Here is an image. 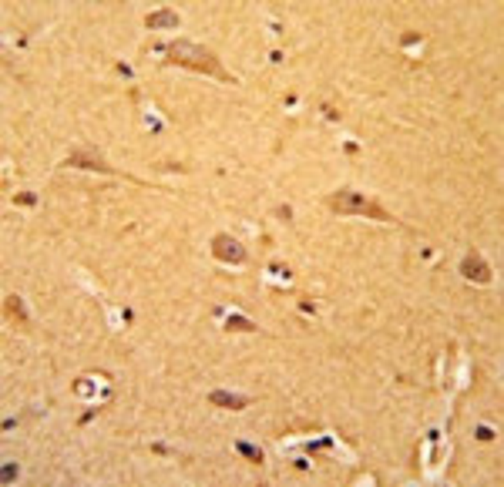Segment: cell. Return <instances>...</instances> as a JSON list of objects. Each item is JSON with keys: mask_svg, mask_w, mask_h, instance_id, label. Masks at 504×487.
Returning <instances> with one entry per match:
<instances>
[{"mask_svg": "<svg viewBox=\"0 0 504 487\" xmlns=\"http://www.w3.org/2000/svg\"><path fill=\"white\" fill-rule=\"evenodd\" d=\"M168 61L182 67H192L198 74H216L222 81H232V74L219 64V57L202 44H192V41H172L168 44Z\"/></svg>", "mask_w": 504, "mask_h": 487, "instance_id": "cell-1", "label": "cell"}, {"mask_svg": "<svg viewBox=\"0 0 504 487\" xmlns=\"http://www.w3.org/2000/svg\"><path fill=\"white\" fill-rule=\"evenodd\" d=\"M329 209L333 212H340V215H367V219H376V222H390L394 215L390 212H383L376 202L363 199L360 192H336L333 199H329Z\"/></svg>", "mask_w": 504, "mask_h": 487, "instance_id": "cell-2", "label": "cell"}, {"mask_svg": "<svg viewBox=\"0 0 504 487\" xmlns=\"http://www.w3.org/2000/svg\"><path fill=\"white\" fill-rule=\"evenodd\" d=\"M212 252H216L219 263H229V266H236V263L245 259V245H239L232 236H216L212 239Z\"/></svg>", "mask_w": 504, "mask_h": 487, "instance_id": "cell-3", "label": "cell"}, {"mask_svg": "<svg viewBox=\"0 0 504 487\" xmlns=\"http://www.w3.org/2000/svg\"><path fill=\"white\" fill-rule=\"evenodd\" d=\"M64 165H71V168H94V172H108V175H111V165H105V161L94 155V152H88V148H78V152H71Z\"/></svg>", "mask_w": 504, "mask_h": 487, "instance_id": "cell-4", "label": "cell"}, {"mask_svg": "<svg viewBox=\"0 0 504 487\" xmlns=\"http://www.w3.org/2000/svg\"><path fill=\"white\" fill-rule=\"evenodd\" d=\"M460 272L467 276V279H474V283H491V266L484 263V259H478L474 252L464 259V266H460Z\"/></svg>", "mask_w": 504, "mask_h": 487, "instance_id": "cell-5", "label": "cell"}, {"mask_svg": "<svg viewBox=\"0 0 504 487\" xmlns=\"http://www.w3.org/2000/svg\"><path fill=\"white\" fill-rule=\"evenodd\" d=\"M145 27L148 30H172V27H178V14L175 10H155L145 17Z\"/></svg>", "mask_w": 504, "mask_h": 487, "instance_id": "cell-6", "label": "cell"}, {"mask_svg": "<svg viewBox=\"0 0 504 487\" xmlns=\"http://www.w3.org/2000/svg\"><path fill=\"white\" fill-rule=\"evenodd\" d=\"M209 403L225 407V410H245V407H249V400H245V397H239V393H222V390L209 393Z\"/></svg>", "mask_w": 504, "mask_h": 487, "instance_id": "cell-7", "label": "cell"}, {"mask_svg": "<svg viewBox=\"0 0 504 487\" xmlns=\"http://www.w3.org/2000/svg\"><path fill=\"white\" fill-rule=\"evenodd\" d=\"M3 310H7V316H14L21 326H27V312H24V303L21 296H7V303H3Z\"/></svg>", "mask_w": 504, "mask_h": 487, "instance_id": "cell-8", "label": "cell"}, {"mask_svg": "<svg viewBox=\"0 0 504 487\" xmlns=\"http://www.w3.org/2000/svg\"><path fill=\"white\" fill-rule=\"evenodd\" d=\"M225 330H242V333H252L256 326L249 323V319H242V316H229L225 319Z\"/></svg>", "mask_w": 504, "mask_h": 487, "instance_id": "cell-9", "label": "cell"}, {"mask_svg": "<svg viewBox=\"0 0 504 487\" xmlns=\"http://www.w3.org/2000/svg\"><path fill=\"white\" fill-rule=\"evenodd\" d=\"M239 454H245L252 464H263V450L259 447H249V443H239Z\"/></svg>", "mask_w": 504, "mask_h": 487, "instance_id": "cell-10", "label": "cell"}]
</instances>
